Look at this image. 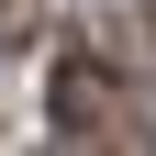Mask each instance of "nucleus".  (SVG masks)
I'll list each match as a JSON object with an SVG mask.
<instances>
[{
  "label": "nucleus",
  "mask_w": 156,
  "mask_h": 156,
  "mask_svg": "<svg viewBox=\"0 0 156 156\" xmlns=\"http://www.w3.org/2000/svg\"><path fill=\"white\" fill-rule=\"evenodd\" d=\"M56 123H67V134H101V123H112V78L89 67V56L56 67Z\"/></svg>",
  "instance_id": "1"
}]
</instances>
